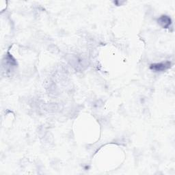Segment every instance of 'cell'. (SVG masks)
I'll return each instance as SVG.
<instances>
[{
  "label": "cell",
  "instance_id": "6da1fadb",
  "mask_svg": "<svg viewBox=\"0 0 175 175\" xmlns=\"http://www.w3.org/2000/svg\"><path fill=\"white\" fill-rule=\"evenodd\" d=\"M170 65V63L169 62H166V63H162V64H157V65H152L151 68L152 69H154L155 70H163L166 69L169 67Z\"/></svg>",
  "mask_w": 175,
  "mask_h": 175
}]
</instances>
